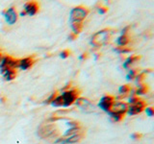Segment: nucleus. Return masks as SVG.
Returning a JSON list of instances; mask_svg holds the SVG:
<instances>
[{
	"instance_id": "nucleus-24",
	"label": "nucleus",
	"mask_w": 154,
	"mask_h": 144,
	"mask_svg": "<svg viewBox=\"0 0 154 144\" xmlns=\"http://www.w3.org/2000/svg\"><path fill=\"white\" fill-rule=\"evenodd\" d=\"M70 50H69V49H66V50H63L62 52H61V57L63 58V59H66V58H67L69 55H70Z\"/></svg>"
},
{
	"instance_id": "nucleus-18",
	"label": "nucleus",
	"mask_w": 154,
	"mask_h": 144,
	"mask_svg": "<svg viewBox=\"0 0 154 144\" xmlns=\"http://www.w3.org/2000/svg\"><path fill=\"white\" fill-rule=\"evenodd\" d=\"M117 42H118V44H119L120 47H123V46H125V45H127V44H128V42H129V38H128L127 35H122L120 37L118 38Z\"/></svg>"
},
{
	"instance_id": "nucleus-1",
	"label": "nucleus",
	"mask_w": 154,
	"mask_h": 144,
	"mask_svg": "<svg viewBox=\"0 0 154 144\" xmlns=\"http://www.w3.org/2000/svg\"><path fill=\"white\" fill-rule=\"evenodd\" d=\"M113 30L110 28H105L100 30L98 32H96L94 34L93 37H91V44L94 47H101L103 45H106L107 43L110 41L111 37H112V32Z\"/></svg>"
},
{
	"instance_id": "nucleus-26",
	"label": "nucleus",
	"mask_w": 154,
	"mask_h": 144,
	"mask_svg": "<svg viewBox=\"0 0 154 144\" xmlns=\"http://www.w3.org/2000/svg\"><path fill=\"white\" fill-rule=\"evenodd\" d=\"M144 110H146V112L148 116H153V114H154V110H153V108H146Z\"/></svg>"
},
{
	"instance_id": "nucleus-30",
	"label": "nucleus",
	"mask_w": 154,
	"mask_h": 144,
	"mask_svg": "<svg viewBox=\"0 0 154 144\" xmlns=\"http://www.w3.org/2000/svg\"><path fill=\"white\" fill-rule=\"evenodd\" d=\"M88 58V53H83L81 56H80V59L81 60H86Z\"/></svg>"
},
{
	"instance_id": "nucleus-6",
	"label": "nucleus",
	"mask_w": 154,
	"mask_h": 144,
	"mask_svg": "<svg viewBox=\"0 0 154 144\" xmlns=\"http://www.w3.org/2000/svg\"><path fill=\"white\" fill-rule=\"evenodd\" d=\"M19 60L14 59L11 56H6L2 58L1 62H0V70H6V69H16L18 68Z\"/></svg>"
},
{
	"instance_id": "nucleus-27",
	"label": "nucleus",
	"mask_w": 154,
	"mask_h": 144,
	"mask_svg": "<svg viewBox=\"0 0 154 144\" xmlns=\"http://www.w3.org/2000/svg\"><path fill=\"white\" fill-rule=\"evenodd\" d=\"M141 137H142V134H139V133H136V134H132V138H134V139H139V138H141Z\"/></svg>"
},
{
	"instance_id": "nucleus-16",
	"label": "nucleus",
	"mask_w": 154,
	"mask_h": 144,
	"mask_svg": "<svg viewBox=\"0 0 154 144\" xmlns=\"http://www.w3.org/2000/svg\"><path fill=\"white\" fill-rule=\"evenodd\" d=\"M84 27L83 22H74L71 23V29H72V33L75 34V35L78 36V34L82 32Z\"/></svg>"
},
{
	"instance_id": "nucleus-10",
	"label": "nucleus",
	"mask_w": 154,
	"mask_h": 144,
	"mask_svg": "<svg viewBox=\"0 0 154 144\" xmlns=\"http://www.w3.org/2000/svg\"><path fill=\"white\" fill-rule=\"evenodd\" d=\"M3 16H5V20H6L9 25H13L17 20V13L14 7L5 10L3 12Z\"/></svg>"
},
{
	"instance_id": "nucleus-31",
	"label": "nucleus",
	"mask_w": 154,
	"mask_h": 144,
	"mask_svg": "<svg viewBox=\"0 0 154 144\" xmlns=\"http://www.w3.org/2000/svg\"><path fill=\"white\" fill-rule=\"evenodd\" d=\"M130 29V26H127V27H125L123 30H122V35H126V33H127V31Z\"/></svg>"
},
{
	"instance_id": "nucleus-19",
	"label": "nucleus",
	"mask_w": 154,
	"mask_h": 144,
	"mask_svg": "<svg viewBox=\"0 0 154 144\" xmlns=\"http://www.w3.org/2000/svg\"><path fill=\"white\" fill-rule=\"evenodd\" d=\"M147 90H148V88H147V86L141 84V85L139 86V88H138V89L136 90V92H135V94H136V95H141V94H144V93H146V92H147Z\"/></svg>"
},
{
	"instance_id": "nucleus-25",
	"label": "nucleus",
	"mask_w": 154,
	"mask_h": 144,
	"mask_svg": "<svg viewBox=\"0 0 154 144\" xmlns=\"http://www.w3.org/2000/svg\"><path fill=\"white\" fill-rule=\"evenodd\" d=\"M57 96H58V95H57V92L55 91L54 93H52V94L49 96V98H48V99L46 100V102H45V103H46V104H51V102H52V101L57 97Z\"/></svg>"
},
{
	"instance_id": "nucleus-32",
	"label": "nucleus",
	"mask_w": 154,
	"mask_h": 144,
	"mask_svg": "<svg viewBox=\"0 0 154 144\" xmlns=\"http://www.w3.org/2000/svg\"><path fill=\"white\" fill-rule=\"evenodd\" d=\"M1 60H2V54L0 53V62H1Z\"/></svg>"
},
{
	"instance_id": "nucleus-2",
	"label": "nucleus",
	"mask_w": 154,
	"mask_h": 144,
	"mask_svg": "<svg viewBox=\"0 0 154 144\" xmlns=\"http://www.w3.org/2000/svg\"><path fill=\"white\" fill-rule=\"evenodd\" d=\"M59 134V131L54 124H45L42 125L38 130V136L42 139H48V138H53L56 137Z\"/></svg>"
},
{
	"instance_id": "nucleus-5",
	"label": "nucleus",
	"mask_w": 154,
	"mask_h": 144,
	"mask_svg": "<svg viewBox=\"0 0 154 144\" xmlns=\"http://www.w3.org/2000/svg\"><path fill=\"white\" fill-rule=\"evenodd\" d=\"M79 94H80V91L77 88L64 91L63 94L61 95L63 98V106H64V107H69V106L72 105L76 101V99L78 98Z\"/></svg>"
},
{
	"instance_id": "nucleus-20",
	"label": "nucleus",
	"mask_w": 154,
	"mask_h": 144,
	"mask_svg": "<svg viewBox=\"0 0 154 144\" xmlns=\"http://www.w3.org/2000/svg\"><path fill=\"white\" fill-rule=\"evenodd\" d=\"M110 115H111V119H112L114 122H119L120 120H122L124 117V114H122V113H110Z\"/></svg>"
},
{
	"instance_id": "nucleus-23",
	"label": "nucleus",
	"mask_w": 154,
	"mask_h": 144,
	"mask_svg": "<svg viewBox=\"0 0 154 144\" xmlns=\"http://www.w3.org/2000/svg\"><path fill=\"white\" fill-rule=\"evenodd\" d=\"M117 52H119V53H129V52H131L132 51V49L131 48H127V47H125V46H123V47H118V48H116L115 49Z\"/></svg>"
},
{
	"instance_id": "nucleus-17",
	"label": "nucleus",
	"mask_w": 154,
	"mask_h": 144,
	"mask_svg": "<svg viewBox=\"0 0 154 144\" xmlns=\"http://www.w3.org/2000/svg\"><path fill=\"white\" fill-rule=\"evenodd\" d=\"M130 90H131V86H130L129 85H124V86H122L119 88V91L120 93V97L119 98H122V97H125L129 92Z\"/></svg>"
},
{
	"instance_id": "nucleus-22",
	"label": "nucleus",
	"mask_w": 154,
	"mask_h": 144,
	"mask_svg": "<svg viewBox=\"0 0 154 144\" xmlns=\"http://www.w3.org/2000/svg\"><path fill=\"white\" fill-rule=\"evenodd\" d=\"M138 74H139V72H138L137 69L130 70V71H129V73H128L127 76H126V78H127L128 80H132V79H134V78H136Z\"/></svg>"
},
{
	"instance_id": "nucleus-21",
	"label": "nucleus",
	"mask_w": 154,
	"mask_h": 144,
	"mask_svg": "<svg viewBox=\"0 0 154 144\" xmlns=\"http://www.w3.org/2000/svg\"><path fill=\"white\" fill-rule=\"evenodd\" d=\"M51 104L54 106V107H62L63 106V98L62 96H57V97L52 101Z\"/></svg>"
},
{
	"instance_id": "nucleus-9",
	"label": "nucleus",
	"mask_w": 154,
	"mask_h": 144,
	"mask_svg": "<svg viewBox=\"0 0 154 144\" xmlns=\"http://www.w3.org/2000/svg\"><path fill=\"white\" fill-rule=\"evenodd\" d=\"M128 105L126 103L122 102V101H114L112 104V107L110 109L109 113H122L124 114L127 112Z\"/></svg>"
},
{
	"instance_id": "nucleus-11",
	"label": "nucleus",
	"mask_w": 154,
	"mask_h": 144,
	"mask_svg": "<svg viewBox=\"0 0 154 144\" xmlns=\"http://www.w3.org/2000/svg\"><path fill=\"white\" fill-rule=\"evenodd\" d=\"M114 101H115L114 96L106 95V96H104V97L100 100L99 107H100V109H102L103 110H105V112H109L111 107H112V104L114 103Z\"/></svg>"
},
{
	"instance_id": "nucleus-14",
	"label": "nucleus",
	"mask_w": 154,
	"mask_h": 144,
	"mask_svg": "<svg viewBox=\"0 0 154 144\" xmlns=\"http://www.w3.org/2000/svg\"><path fill=\"white\" fill-rule=\"evenodd\" d=\"M1 73H2L3 77L5 78V80L11 81V80H14V78H16L17 70L16 69H6V70L1 71Z\"/></svg>"
},
{
	"instance_id": "nucleus-29",
	"label": "nucleus",
	"mask_w": 154,
	"mask_h": 144,
	"mask_svg": "<svg viewBox=\"0 0 154 144\" xmlns=\"http://www.w3.org/2000/svg\"><path fill=\"white\" fill-rule=\"evenodd\" d=\"M69 38L70 40H75V38H77V35H75V34H73V33H71L69 35Z\"/></svg>"
},
{
	"instance_id": "nucleus-7",
	"label": "nucleus",
	"mask_w": 154,
	"mask_h": 144,
	"mask_svg": "<svg viewBox=\"0 0 154 144\" xmlns=\"http://www.w3.org/2000/svg\"><path fill=\"white\" fill-rule=\"evenodd\" d=\"M84 136H85V132L81 131L79 133L70 134V136H66V137H61L59 139H57L55 142L61 143V144H73V143H77V142L81 141Z\"/></svg>"
},
{
	"instance_id": "nucleus-3",
	"label": "nucleus",
	"mask_w": 154,
	"mask_h": 144,
	"mask_svg": "<svg viewBox=\"0 0 154 144\" xmlns=\"http://www.w3.org/2000/svg\"><path fill=\"white\" fill-rule=\"evenodd\" d=\"M129 103H130V107H128L127 109V112L131 115L141 113L146 108V103L143 99L137 97V96L131 97Z\"/></svg>"
},
{
	"instance_id": "nucleus-4",
	"label": "nucleus",
	"mask_w": 154,
	"mask_h": 144,
	"mask_svg": "<svg viewBox=\"0 0 154 144\" xmlns=\"http://www.w3.org/2000/svg\"><path fill=\"white\" fill-rule=\"evenodd\" d=\"M89 9H87L84 6H77L73 8L70 12V22H83V20L86 18V16L89 14Z\"/></svg>"
},
{
	"instance_id": "nucleus-28",
	"label": "nucleus",
	"mask_w": 154,
	"mask_h": 144,
	"mask_svg": "<svg viewBox=\"0 0 154 144\" xmlns=\"http://www.w3.org/2000/svg\"><path fill=\"white\" fill-rule=\"evenodd\" d=\"M107 11H108V8H106V7H101L99 9V13L100 14H105Z\"/></svg>"
},
{
	"instance_id": "nucleus-8",
	"label": "nucleus",
	"mask_w": 154,
	"mask_h": 144,
	"mask_svg": "<svg viewBox=\"0 0 154 144\" xmlns=\"http://www.w3.org/2000/svg\"><path fill=\"white\" fill-rule=\"evenodd\" d=\"M75 102H76L77 107H78L79 109H81L83 112H94L95 107L90 100L86 99V98L78 97L76 99Z\"/></svg>"
},
{
	"instance_id": "nucleus-12",
	"label": "nucleus",
	"mask_w": 154,
	"mask_h": 144,
	"mask_svg": "<svg viewBox=\"0 0 154 144\" xmlns=\"http://www.w3.org/2000/svg\"><path fill=\"white\" fill-rule=\"evenodd\" d=\"M38 10H40V5L37 1H30L25 4L24 6V13L25 14H29V16H34L36 14Z\"/></svg>"
},
{
	"instance_id": "nucleus-13",
	"label": "nucleus",
	"mask_w": 154,
	"mask_h": 144,
	"mask_svg": "<svg viewBox=\"0 0 154 144\" xmlns=\"http://www.w3.org/2000/svg\"><path fill=\"white\" fill-rule=\"evenodd\" d=\"M34 62H35V61H34L33 57L24 58V59L19 60L18 67L19 68H21L22 70H26L28 68H30V67L34 64Z\"/></svg>"
},
{
	"instance_id": "nucleus-15",
	"label": "nucleus",
	"mask_w": 154,
	"mask_h": 144,
	"mask_svg": "<svg viewBox=\"0 0 154 144\" xmlns=\"http://www.w3.org/2000/svg\"><path fill=\"white\" fill-rule=\"evenodd\" d=\"M140 59H141V56H139V55L129 57L123 64V67H124V68H128L130 65H132L133 64H135V62H137L138 61H140Z\"/></svg>"
}]
</instances>
